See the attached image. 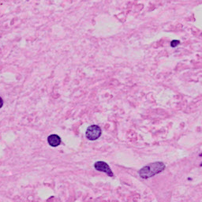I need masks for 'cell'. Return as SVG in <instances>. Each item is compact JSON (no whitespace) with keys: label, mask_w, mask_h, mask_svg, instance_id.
I'll return each instance as SVG.
<instances>
[{"label":"cell","mask_w":202,"mask_h":202,"mask_svg":"<svg viewBox=\"0 0 202 202\" xmlns=\"http://www.w3.org/2000/svg\"><path fill=\"white\" fill-rule=\"evenodd\" d=\"M166 165L164 164V163L157 161V162L148 164V165L145 166L144 168H142L139 171V175L142 179H148L153 177L154 175L161 173L162 171H164Z\"/></svg>","instance_id":"obj_1"},{"label":"cell","mask_w":202,"mask_h":202,"mask_svg":"<svg viewBox=\"0 0 202 202\" xmlns=\"http://www.w3.org/2000/svg\"><path fill=\"white\" fill-rule=\"evenodd\" d=\"M102 134V129L97 125H92L89 126L85 132V136L87 139L90 141H96L100 138Z\"/></svg>","instance_id":"obj_2"},{"label":"cell","mask_w":202,"mask_h":202,"mask_svg":"<svg viewBox=\"0 0 202 202\" xmlns=\"http://www.w3.org/2000/svg\"><path fill=\"white\" fill-rule=\"evenodd\" d=\"M94 168L97 171L104 172V173L107 174L109 177L114 176V174H113L111 168H110L109 165L106 162H104V161H97V162L95 163Z\"/></svg>","instance_id":"obj_3"},{"label":"cell","mask_w":202,"mask_h":202,"mask_svg":"<svg viewBox=\"0 0 202 202\" xmlns=\"http://www.w3.org/2000/svg\"><path fill=\"white\" fill-rule=\"evenodd\" d=\"M47 141H48V144L52 147H57L61 144V138L58 135L52 134L48 137Z\"/></svg>","instance_id":"obj_4"},{"label":"cell","mask_w":202,"mask_h":202,"mask_svg":"<svg viewBox=\"0 0 202 202\" xmlns=\"http://www.w3.org/2000/svg\"><path fill=\"white\" fill-rule=\"evenodd\" d=\"M179 44H180V41L178 40H174L171 42V46L172 47H176Z\"/></svg>","instance_id":"obj_5"},{"label":"cell","mask_w":202,"mask_h":202,"mask_svg":"<svg viewBox=\"0 0 202 202\" xmlns=\"http://www.w3.org/2000/svg\"><path fill=\"white\" fill-rule=\"evenodd\" d=\"M2 105H3V101H2V99L0 97V108H2Z\"/></svg>","instance_id":"obj_6"},{"label":"cell","mask_w":202,"mask_h":202,"mask_svg":"<svg viewBox=\"0 0 202 202\" xmlns=\"http://www.w3.org/2000/svg\"><path fill=\"white\" fill-rule=\"evenodd\" d=\"M199 156H202V153H200V154Z\"/></svg>","instance_id":"obj_7"},{"label":"cell","mask_w":202,"mask_h":202,"mask_svg":"<svg viewBox=\"0 0 202 202\" xmlns=\"http://www.w3.org/2000/svg\"><path fill=\"white\" fill-rule=\"evenodd\" d=\"M200 167H202V163H201V164H200Z\"/></svg>","instance_id":"obj_8"}]
</instances>
